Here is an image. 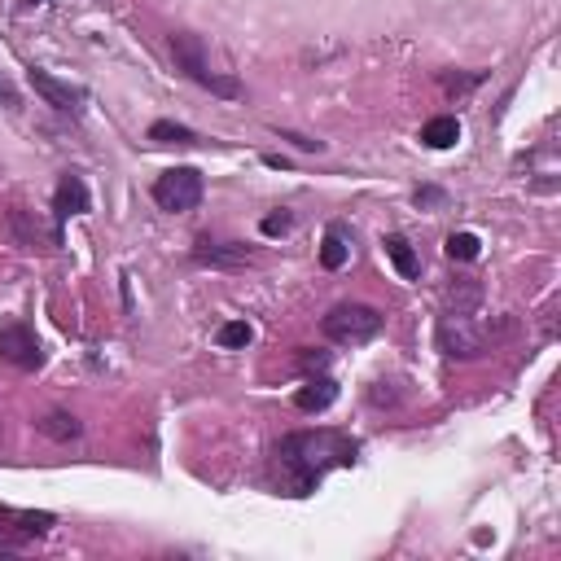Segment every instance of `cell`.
<instances>
[{
	"instance_id": "21",
	"label": "cell",
	"mask_w": 561,
	"mask_h": 561,
	"mask_svg": "<svg viewBox=\"0 0 561 561\" xmlns=\"http://www.w3.org/2000/svg\"><path fill=\"white\" fill-rule=\"evenodd\" d=\"M263 237H281V233H290L294 228V215L290 211H272V215H263Z\"/></svg>"
},
{
	"instance_id": "3",
	"label": "cell",
	"mask_w": 561,
	"mask_h": 561,
	"mask_svg": "<svg viewBox=\"0 0 561 561\" xmlns=\"http://www.w3.org/2000/svg\"><path fill=\"white\" fill-rule=\"evenodd\" d=\"M171 57H176V66H180V71H185V75L193 79V84L211 88L215 97L237 101V97L246 93V88H242V79L211 71V57H206V44H202L198 36H189V31H176V36H171Z\"/></svg>"
},
{
	"instance_id": "22",
	"label": "cell",
	"mask_w": 561,
	"mask_h": 561,
	"mask_svg": "<svg viewBox=\"0 0 561 561\" xmlns=\"http://www.w3.org/2000/svg\"><path fill=\"white\" fill-rule=\"evenodd\" d=\"M299 369H303V373H325V369H329V356H325V351L303 347V351H299Z\"/></svg>"
},
{
	"instance_id": "11",
	"label": "cell",
	"mask_w": 561,
	"mask_h": 561,
	"mask_svg": "<svg viewBox=\"0 0 561 561\" xmlns=\"http://www.w3.org/2000/svg\"><path fill=\"white\" fill-rule=\"evenodd\" d=\"M193 263L198 268H237V263H250V250L237 242H198L193 246Z\"/></svg>"
},
{
	"instance_id": "19",
	"label": "cell",
	"mask_w": 561,
	"mask_h": 561,
	"mask_svg": "<svg viewBox=\"0 0 561 561\" xmlns=\"http://www.w3.org/2000/svg\"><path fill=\"white\" fill-rule=\"evenodd\" d=\"M250 338H255V329H250L246 320H228V325L215 329V342H220L224 351H242V347H250Z\"/></svg>"
},
{
	"instance_id": "13",
	"label": "cell",
	"mask_w": 561,
	"mask_h": 561,
	"mask_svg": "<svg viewBox=\"0 0 561 561\" xmlns=\"http://www.w3.org/2000/svg\"><path fill=\"white\" fill-rule=\"evenodd\" d=\"M334 399H338V386L329 382V377H312L307 386L294 391V408H299V412H325Z\"/></svg>"
},
{
	"instance_id": "25",
	"label": "cell",
	"mask_w": 561,
	"mask_h": 561,
	"mask_svg": "<svg viewBox=\"0 0 561 561\" xmlns=\"http://www.w3.org/2000/svg\"><path fill=\"white\" fill-rule=\"evenodd\" d=\"M285 136V141H294V145H299V150H325V145H320V141H307V136H299V132H281Z\"/></svg>"
},
{
	"instance_id": "1",
	"label": "cell",
	"mask_w": 561,
	"mask_h": 561,
	"mask_svg": "<svg viewBox=\"0 0 561 561\" xmlns=\"http://www.w3.org/2000/svg\"><path fill=\"white\" fill-rule=\"evenodd\" d=\"M360 443L342 430H294L277 443V474L290 496H312L329 469L356 465Z\"/></svg>"
},
{
	"instance_id": "5",
	"label": "cell",
	"mask_w": 561,
	"mask_h": 561,
	"mask_svg": "<svg viewBox=\"0 0 561 561\" xmlns=\"http://www.w3.org/2000/svg\"><path fill=\"white\" fill-rule=\"evenodd\" d=\"M202 193H206V185H202L198 167H171V171H163V176L154 180V202L163 206V211H171V215L193 211V206L202 202Z\"/></svg>"
},
{
	"instance_id": "27",
	"label": "cell",
	"mask_w": 561,
	"mask_h": 561,
	"mask_svg": "<svg viewBox=\"0 0 561 561\" xmlns=\"http://www.w3.org/2000/svg\"><path fill=\"white\" fill-rule=\"evenodd\" d=\"M22 5H44V0H22Z\"/></svg>"
},
{
	"instance_id": "8",
	"label": "cell",
	"mask_w": 561,
	"mask_h": 561,
	"mask_svg": "<svg viewBox=\"0 0 561 561\" xmlns=\"http://www.w3.org/2000/svg\"><path fill=\"white\" fill-rule=\"evenodd\" d=\"M27 79H31V88H36V97H44V106H53V110H62V114H79V110H84V101H88L84 88L66 84V79L40 71V66H31Z\"/></svg>"
},
{
	"instance_id": "20",
	"label": "cell",
	"mask_w": 561,
	"mask_h": 561,
	"mask_svg": "<svg viewBox=\"0 0 561 561\" xmlns=\"http://www.w3.org/2000/svg\"><path fill=\"white\" fill-rule=\"evenodd\" d=\"M478 250H483V242H478L474 233H452L448 237V259H456V263L478 259Z\"/></svg>"
},
{
	"instance_id": "12",
	"label": "cell",
	"mask_w": 561,
	"mask_h": 561,
	"mask_svg": "<svg viewBox=\"0 0 561 561\" xmlns=\"http://www.w3.org/2000/svg\"><path fill=\"white\" fill-rule=\"evenodd\" d=\"M347 255H351V228L334 220L325 228V242H320V263H325L329 272H338L342 263H347Z\"/></svg>"
},
{
	"instance_id": "2",
	"label": "cell",
	"mask_w": 561,
	"mask_h": 561,
	"mask_svg": "<svg viewBox=\"0 0 561 561\" xmlns=\"http://www.w3.org/2000/svg\"><path fill=\"white\" fill-rule=\"evenodd\" d=\"M505 334V329H500ZM496 329L487 325V320H474V312H443L439 316V329H434V338H439V351L452 360H474L483 356V351L496 347Z\"/></svg>"
},
{
	"instance_id": "4",
	"label": "cell",
	"mask_w": 561,
	"mask_h": 561,
	"mask_svg": "<svg viewBox=\"0 0 561 561\" xmlns=\"http://www.w3.org/2000/svg\"><path fill=\"white\" fill-rule=\"evenodd\" d=\"M320 334L329 342H342V347H356V342H369L382 334V312L369 303H338L334 312L320 320Z\"/></svg>"
},
{
	"instance_id": "18",
	"label": "cell",
	"mask_w": 561,
	"mask_h": 561,
	"mask_svg": "<svg viewBox=\"0 0 561 561\" xmlns=\"http://www.w3.org/2000/svg\"><path fill=\"white\" fill-rule=\"evenodd\" d=\"M150 141H158V145H198V132L185 128V123L158 119V123H150Z\"/></svg>"
},
{
	"instance_id": "16",
	"label": "cell",
	"mask_w": 561,
	"mask_h": 561,
	"mask_svg": "<svg viewBox=\"0 0 561 561\" xmlns=\"http://www.w3.org/2000/svg\"><path fill=\"white\" fill-rule=\"evenodd\" d=\"M478 307H483V281L456 277L448 285V312H478Z\"/></svg>"
},
{
	"instance_id": "7",
	"label": "cell",
	"mask_w": 561,
	"mask_h": 561,
	"mask_svg": "<svg viewBox=\"0 0 561 561\" xmlns=\"http://www.w3.org/2000/svg\"><path fill=\"white\" fill-rule=\"evenodd\" d=\"M0 360L14 364V369H22V373H36L44 364V347H40L36 329L22 325V320H14V325H0Z\"/></svg>"
},
{
	"instance_id": "9",
	"label": "cell",
	"mask_w": 561,
	"mask_h": 561,
	"mask_svg": "<svg viewBox=\"0 0 561 561\" xmlns=\"http://www.w3.org/2000/svg\"><path fill=\"white\" fill-rule=\"evenodd\" d=\"M5 233L14 237V242L22 250H53L62 246V237H57V228H44L31 211H22V206H14V211H5Z\"/></svg>"
},
{
	"instance_id": "14",
	"label": "cell",
	"mask_w": 561,
	"mask_h": 561,
	"mask_svg": "<svg viewBox=\"0 0 561 561\" xmlns=\"http://www.w3.org/2000/svg\"><path fill=\"white\" fill-rule=\"evenodd\" d=\"M382 246H386V259L395 263V272H399V277H404V281H417V277H421V259H417V250L408 246V237L391 233Z\"/></svg>"
},
{
	"instance_id": "10",
	"label": "cell",
	"mask_w": 561,
	"mask_h": 561,
	"mask_svg": "<svg viewBox=\"0 0 561 561\" xmlns=\"http://www.w3.org/2000/svg\"><path fill=\"white\" fill-rule=\"evenodd\" d=\"M88 206H93V198H88V185L75 176V171H66V176L57 180V189H53V211H57V220L84 215Z\"/></svg>"
},
{
	"instance_id": "15",
	"label": "cell",
	"mask_w": 561,
	"mask_h": 561,
	"mask_svg": "<svg viewBox=\"0 0 561 561\" xmlns=\"http://www.w3.org/2000/svg\"><path fill=\"white\" fill-rule=\"evenodd\" d=\"M36 430L44 434V439H53V443H71V439L84 434L79 417H71V412H44V417L36 421Z\"/></svg>"
},
{
	"instance_id": "17",
	"label": "cell",
	"mask_w": 561,
	"mask_h": 561,
	"mask_svg": "<svg viewBox=\"0 0 561 561\" xmlns=\"http://www.w3.org/2000/svg\"><path fill=\"white\" fill-rule=\"evenodd\" d=\"M456 141H461V123L452 114H439V119H430L421 128V145H430V150H452Z\"/></svg>"
},
{
	"instance_id": "26",
	"label": "cell",
	"mask_w": 561,
	"mask_h": 561,
	"mask_svg": "<svg viewBox=\"0 0 561 561\" xmlns=\"http://www.w3.org/2000/svg\"><path fill=\"white\" fill-rule=\"evenodd\" d=\"M417 202L430 206V202H443V189H417Z\"/></svg>"
},
{
	"instance_id": "23",
	"label": "cell",
	"mask_w": 561,
	"mask_h": 561,
	"mask_svg": "<svg viewBox=\"0 0 561 561\" xmlns=\"http://www.w3.org/2000/svg\"><path fill=\"white\" fill-rule=\"evenodd\" d=\"M474 84H483V71H474V75H443V88H448V93H465V88H474Z\"/></svg>"
},
{
	"instance_id": "24",
	"label": "cell",
	"mask_w": 561,
	"mask_h": 561,
	"mask_svg": "<svg viewBox=\"0 0 561 561\" xmlns=\"http://www.w3.org/2000/svg\"><path fill=\"white\" fill-rule=\"evenodd\" d=\"M0 106H5V110H14V106H18V88L9 84L5 75H0Z\"/></svg>"
},
{
	"instance_id": "6",
	"label": "cell",
	"mask_w": 561,
	"mask_h": 561,
	"mask_svg": "<svg viewBox=\"0 0 561 561\" xmlns=\"http://www.w3.org/2000/svg\"><path fill=\"white\" fill-rule=\"evenodd\" d=\"M53 513H36V509H9L0 505V557L14 553V548L40 540V535L53 531Z\"/></svg>"
}]
</instances>
